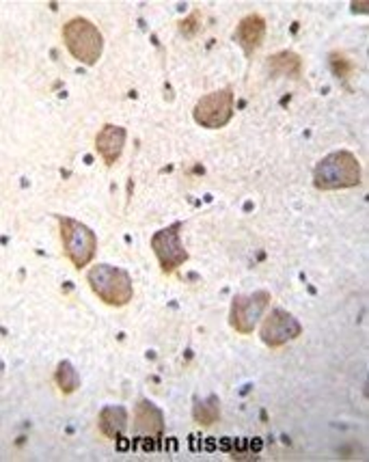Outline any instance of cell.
I'll list each match as a JSON object with an SVG mask.
<instances>
[{"label":"cell","mask_w":369,"mask_h":462,"mask_svg":"<svg viewBox=\"0 0 369 462\" xmlns=\"http://www.w3.org/2000/svg\"><path fill=\"white\" fill-rule=\"evenodd\" d=\"M87 283L108 307H125L134 298V283L124 268L110 264L91 266L87 272Z\"/></svg>","instance_id":"7a4b0ae2"},{"label":"cell","mask_w":369,"mask_h":462,"mask_svg":"<svg viewBox=\"0 0 369 462\" xmlns=\"http://www.w3.org/2000/svg\"><path fill=\"white\" fill-rule=\"evenodd\" d=\"M61 227V244L65 251L67 260L72 261L76 270H82L93 261L98 253V235L89 225L81 223V220L63 217V214H55Z\"/></svg>","instance_id":"277c9868"},{"label":"cell","mask_w":369,"mask_h":462,"mask_svg":"<svg viewBox=\"0 0 369 462\" xmlns=\"http://www.w3.org/2000/svg\"><path fill=\"white\" fill-rule=\"evenodd\" d=\"M136 437L158 439L165 432V415L154 402L139 400L134 408V424H132Z\"/></svg>","instance_id":"30bf717a"},{"label":"cell","mask_w":369,"mask_h":462,"mask_svg":"<svg viewBox=\"0 0 369 462\" xmlns=\"http://www.w3.org/2000/svg\"><path fill=\"white\" fill-rule=\"evenodd\" d=\"M329 63H330V70H333V73L341 82H346L348 78L352 76V72H355V63L348 59L344 52H330Z\"/></svg>","instance_id":"2e32d148"},{"label":"cell","mask_w":369,"mask_h":462,"mask_svg":"<svg viewBox=\"0 0 369 462\" xmlns=\"http://www.w3.org/2000/svg\"><path fill=\"white\" fill-rule=\"evenodd\" d=\"M193 419L199 426L210 428L220 419V400L216 396L205 398V400H194Z\"/></svg>","instance_id":"5bb4252c"},{"label":"cell","mask_w":369,"mask_h":462,"mask_svg":"<svg viewBox=\"0 0 369 462\" xmlns=\"http://www.w3.org/2000/svg\"><path fill=\"white\" fill-rule=\"evenodd\" d=\"M361 162L352 151L339 150L324 156L313 169V186L318 191H341V188L361 186Z\"/></svg>","instance_id":"6da1fadb"},{"label":"cell","mask_w":369,"mask_h":462,"mask_svg":"<svg viewBox=\"0 0 369 462\" xmlns=\"http://www.w3.org/2000/svg\"><path fill=\"white\" fill-rule=\"evenodd\" d=\"M99 432L107 439H119L128 430V411L124 406H104L98 415Z\"/></svg>","instance_id":"4fadbf2b"},{"label":"cell","mask_w":369,"mask_h":462,"mask_svg":"<svg viewBox=\"0 0 369 462\" xmlns=\"http://www.w3.org/2000/svg\"><path fill=\"white\" fill-rule=\"evenodd\" d=\"M55 382L63 396H72V393H76L78 387H81V374H78V370L70 361H61L55 370Z\"/></svg>","instance_id":"9a60e30c"},{"label":"cell","mask_w":369,"mask_h":462,"mask_svg":"<svg viewBox=\"0 0 369 462\" xmlns=\"http://www.w3.org/2000/svg\"><path fill=\"white\" fill-rule=\"evenodd\" d=\"M300 335H303V324L292 313L286 312V309H272L260 329L262 341L272 350L298 339Z\"/></svg>","instance_id":"ba28073f"},{"label":"cell","mask_w":369,"mask_h":462,"mask_svg":"<svg viewBox=\"0 0 369 462\" xmlns=\"http://www.w3.org/2000/svg\"><path fill=\"white\" fill-rule=\"evenodd\" d=\"M270 292L257 290L253 294H240L231 301L229 309V324L236 333L240 335H251L255 330L260 320L266 313V309L270 307Z\"/></svg>","instance_id":"52a82bcc"},{"label":"cell","mask_w":369,"mask_h":462,"mask_svg":"<svg viewBox=\"0 0 369 462\" xmlns=\"http://www.w3.org/2000/svg\"><path fill=\"white\" fill-rule=\"evenodd\" d=\"M125 133L124 125L115 124H104L96 136V151L102 156V160L107 162V167H113L115 162L121 158L125 147Z\"/></svg>","instance_id":"8fae6325"},{"label":"cell","mask_w":369,"mask_h":462,"mask_svg":"<svg viewBox=\"0 0 369 462\" xmlns=\"http://www.w3.org/2000/svg\"><path fill=\"white\" fill-rule=\"evenodd\" d=\"M63 41L70 55L82 65L93 67L102 59L104 52V37L91 20L87 18H72L63 26Z\"/></svg>","instance_id":"3957f363"},{"label":"cell","mask_w":369,"mask_h":462,"mask_svg":"<svg viewBox=\"0 0 369 462\" xmlns=\"http://www.w3.org/2000/svg\"><path fill=\"white\" fill-rule=\"evenodd\" d=\"M236 41L245 50L246 56H253L263 46L266 39V20L262 13H249L236 26Z\"/></svg>","instance_id":"9c48e42d"},{"label":"cell","mask_w":369,"mask_h":462,"mask_svg":"<svg viewBox=\"0 0 369 462\" xmlns=\"http://www.w3.org/2000/svg\"><path fill=\"white\" fill-rule=\"evenodd\" d=\"M151 251H154L158 266L165 275H173L179 266L191 260L186 246L182 243V223H173L168 227L158 229L150 240Z\"/></svg>","instance_id":"8992f818"},{"label":"cell","mask_w":369,"mask_h":462,"mask_svg":"<svg viewBox=\"0 0 369 462\" xmlns=\"http://www.w3.org/2000/svg\"><path fill=\"white\" fill-rule=\"evenodd\" d=\"M234 108H236V96L234 89L223 87L216 89V91L208 93V96L199 98V102L194 104L193 117L202 128L208 130H220L234 119Z\"/></svg>","instance_id":"5b68a950"},{"label":"cell","mask_w":369,"mask_h":462,"mask_svg":"<svg viewBox=\"0 0 369 462\" xmlns=\"http://www.w3.org/2000/svg\"><path fill=\"white\" fill-rule=\"evenodd\" d=\"M199 30H202V12L194 9L191 15H186V18L179 22V33L186 37V39H193V37H197Z\"/></svg>","instance_id":"e0dca14e"},{"label":"cell","mask_w":369,"mask_h":462,"mask_svg":"<svg viewBox=\"0 0 369 462\" xmlns=\"http://www.w3.org/2000/svg\"><path fill=\"white\" fill-rule=\"evenodd\" d=\"M266 67L272 78H294V81H298L303 76V59L292 50H281L277 55L268 56Z\"/></svg>","instance_id":"7c38bea8"}]
</instances>
